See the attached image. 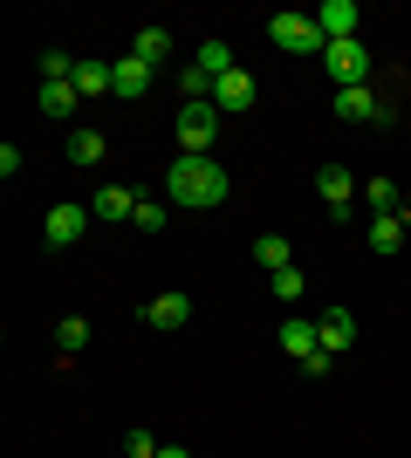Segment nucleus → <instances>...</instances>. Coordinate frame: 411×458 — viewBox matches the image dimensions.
<instances>
[{"mask_svg":"<svg viewBox=\"0 0 411 458\" xmlns=\"http://www.w3.org/2000/svg\"><path fill=\"white\" fill-rule=\"evenodd\" d=\"M227 191H234V172H227L219 157H185V151H178L172 172H165V199H172V206H185V212L227 206Z\"/></svg>","mask_w":411,"mask_h":458,"instance_id":"nucleus-1","label":"nucleus"},{"mask_svg":"<svg viewBox=\"0 0 411 458\" xmlns=\"http://www.w3.org/2000/svg\"><path fill=\"white\" fill-rule=\"evenodd\" d=\"M219 123H227V116H219L213 103H178V151L185 157H213Z\"/></svg>","mask_w":411,"mask_h":458,"instance_id":"nucleus-2","label":"nucleus"},{"mask_svg":"<svg viewBox=\"0 0 411 458\" xmlns=\"http://www.w3.org/2000/svg\"><path fill=\"white\" fill-rule=\"evenodd\" d=\"M268 41L281 48V55H322V48H330V35L315 28V14H295V7L268 21Z\"/></svg>","mask_w":411,"mask_h":458,"instance_id":"nucleus-3","label":"nucleus"},{"mask_svg":"<svg viewBox=\"0 0 411 458\" xmlns=\"http://www.w3.org/2000/svg\"><path fill=\"white\" fill-rule=\"evenodd\" d=\"M322 69L336 76V89H356V82H371V48H364V41H330V48H322Z\"/></svg>","mask_w":411,"mask_h":458,"instance_id":"nucleus-4","label":"nucleus"},{"mask_svg":"<svg viewBox=\"0 0 411 458\" xmlns=\"http://www.w3.org/2000/svg\"><path fill=\"white\" fill-rule=\"evenodd\" d=\"M82 233H90V206H48V219H41V247H76Z\"/></svg>","mask_w":411,"mask_h":458,"instance_id":"nucleus-5","label":"nucleus"},{"mask_svg":"<svg viewBox=\"0 0 411 458\" xmlns=\"http://www.w3.org/2000/svg\"><path fill=\"white\" fill-rule=\"evenodd\" d=\"M336 116L343 123H391V103H377L371 82H356V89H336Z\"/></svg>","mask_w":411,"mask_h":458,"instance_id":"nucleus-6","label":"nucleus"},{"mask_svg":"<svg viewBox=\"0 0 411 458\" xmlns=\"http://www.w3.org/2000/svg\"><path fill=\"white\" fill-rule=\"evenodd\" d=\"M315 191H322V206H330L336 219H350L356 191H364V178H350L343 165H322V172H315Z\"/></svg>","mask_w":411,"mask_h":458,"instance_id":"nucleus-7","label":"nucleus"},{"mask_svg":"<svg viewBox=\"0 0 411 458\" xmlns=\"http://www.w3.org/2000/svg\"><path fill=\"white\" fill-rule=\"evenodd\" d=\"M137 206H144V199H137L131 185H97V191H90V219H110V226L137 219Z\"/></svg>","mask_w":411,"mask_h":458,"instance_id":"nucleus-8","label":"nucleus"},{"mask_svg":"<svg viewBox=\"0 0 411 458\" xmlns=\"http://www.w3.org/2000/svg\"><path fill=\"white\" fill-rule=\"evenodd\" d=\"M254 76H247V69H234V76H219L213 82V110L219 116H247V110H254Z\"/></svg>","mask_w":411,"mask_h":458,"instance_id":"nucleus-9","label":"nucleus"},{"mask_svg":"<svg viewBox=\"0 0 411 458\" xmlns=\"http://www.w3.org/2000/svg\"><path fill=\"white\" fill-rule=\"evenodd\" d=\"M158 82V69L151 62H137V55H124V62H110V96H124V103H137V96Z\"/></svg>","mask_w":411,"mask_h":458,"instance_id":"nucleus-10","label":"nucleus"},{"mask_svg":"<svg viewBox=\"0 0 411 458\" xmlns=\"http://www.w3.org/2000/svg\"><path fill=\"white\" fill-rule=\"evenodd\" d=\"M315 335H322L330 356H343V349L356 343V315H350V308H322V315H315Z\"/></svg>","mask_w":411,"mask_h":458,"instance_id":"nucleus-11","label":"nucleus"},{"mask_svg":"<svg viewBox=\"0 0 411 458\" xmlns=\"http://www.w3.org/2000/svg\"><path fill=\"white\" fill-rule=\"evenodd\" d=\"M356 0H322V7H315V28H322V35L330 41H356Z\"/></svg>","mask_w":411,"mask_h":458,"instance_id":"nucleus-12","label":"nucleus"},{"mask_svg":"<svg viewBox=\"0 0 411 458\" xmlns=\"http://www.w3.org/2000/svg\"><path fill=\"white\" fill-rule=\"evenodd\" d=\"M144 322L151 328H185L193 322V294H151V301H144Z\"/></svg>","mask_w":411,"mask_h":458,"instance_id":"nucleus-13","label":"nucleus"},{"mask_svg":"<svg viewBox=\"0 0 411 458\" xmlns=\"http://www.w3.org/2000/svg\"><path fill=\"white\" fill-rule=\"evenodd\" d=\"M281 349H288L295 363H302V356H315V349H322V335H315V315H288V322H281Z\"/></svg>","mask_w":411,"mask_h":458,"instance_id":"nucleus-14","label":"nucleus"},{"mask_svg":"<svg viewBox=\"0 0 411 458\" xmlns=\"http://www.w3.org/2000/svg\"><path fill=\"white\" fill-rule=\"evenodd\" d=\"M268 294H274V301H281V308L295 315V308L309 301V274H302V267H281V274H268Z\"/></svg>","mask_w":411,"mask_h":458,"instance_id":"nucleus-15","label":"nucleus"},{"mask_svg":"<svg viewBox=\"0 0 411 458\" xmlns=\"http://www.w3.org/2000/svg\"><path fill=\"white\" fill-rule=\"evenodd\" d=\"M131 55H137V62H151V69H165V62H172V35H165V28H137Z\"/></svg>","mask_w":411,"mask_h":458,"instance_id":"nucleus-16","label":"nucleus"},{"mask_svg":"<svg viewBox=\"0 0 411 458\" xmlns=\"http://www.w3.org/2000/svg\"><path fill=\"white\" fill-rule=\"evenodd\" d=\"M35 103H41V116H76L82 89H76V82H41V96H35Z\"/></svg>","mask_w":411,"mask_h":458,"instance_id":"nucleus-17","label":"nucleus"},{"mask_svg":"<svg viewBox=\"0 0 411 458\" xmlns=\"http://www.w3.org/2000/svg\"><path fill=\"white\" fill-rule=\"evenodd\" d=\"M193 62H199V69H206L213 82H219V76H234V69H240V62H234V48H227L219 35H213V41H199V55H193Z\"/></svg>","mask_w":411,"mask_h":458,"instance_id":"nucleus-18","label":"nucleus"},{"mask_svg":"<svg viewBox=\"0 0 411 458\" xmlns=\"http://www.w3.org/2000/svg\"><path fill=\"white\" fill-rule=\"evenodd\" d=\"M103 151H110V144H103V131H69V165H82V172H90V165H103Z\"/></svg>","mask_w":411,"mask_h":458,"instance_id":"nucleus-19","label":"nucleus"},{"mask_svg":"<svg viewBox=\"0 0 411 458\" xmlns=\"http://www.w3.org/2000/svg\"><path fill=\"white\" fill-rule=\"evenodd\" d=\"M364 206H371L377 219H391L398 212V178H364Z\"/></svg>","mask_w":411,"mask_h":458,"instance_id":"nucleus-20","label":"nucleus"},{"mask_svg":"<svg viewBox=\"0 0 411 458\" xmlns=\"http://www.w3.org/2000/svg\"><path fill=\"white\" fill-rule=\"evenodd\" d=\"M398 247H405V219H398V212H391V219H371V253H384V260H391Z\"/></svg>","mask_w":411,"mask_h":458,"instance_id":"nucleus-21","label":"nucleus"},{"mask_svg":"<svg viewBox=\"0 0 411 458\" xmlns=\"http://www.w3.org/2000/svg\"><path fill=\"white\" fill-rule=\"evenodd\" d=\"M254 260H261V267H268V274L295 267V260H288V240H281V233H261V240H254Z\"/></svg>","mask_w":411,"mask_h":458,"instance_id":"nucleus-22","label":"nucleus"},{"mask_svg":"<svg viewBox=\"0 0 411 458\" xmlns=\"http://www.w3.org/2000/svg\"><path fill=\"white\" fill-rule=\"evenodd\" d=\"M82 343H90V322H82V315H62V322H56V349H62V363H69Z\"/></svg>","mask_w":411,"mask_h":458,"instance_id":"nucleus-23","label":"nucleus"},{"mask_svg":"<svg viewBox=\"0 0 411 458\" xmlns=\"http://www.w3.org/2000/svg\"><path fill=\"white\" fill-rule=\"evenodd\" d=\"M178 96H185V103H213V76H206V69H178Z\"/></svg>","mask_w":411,"mask_h":458,"instance_id":"nucleus-24","label":"nucleus"},{"mask_svg":"<svg viewBox=\"0 0 411 458\" xmlns=\"http://www.w3.org/2000/svg\"><path fill=\"white\" fill-rule=\"evenodd\" d=\"M76 89L82 96H110V62H76Z\"/></svg>","mask_w":411,"mask_h":458,"instance_id":"nucleus-25","label":"nucleus"},{"mask_svg":"<svg viewBox=\"0 0 411 458\" xmlns=\"http://www.w3.org/2000/svg\"><path fill=\"white\" fill-rule=\"evenodd\" d=\"M41 82H76V62L62 48H41Z\"/></svg>","mask_w":411,"mask_h":458,"instance_id":"nucleus-26","label":"nucleus"},{"mask_svg":"<svg viewBox=\"0 0 411 458\" xmlns=\"http://www.w3.org/2000/svg\"><path fill=\"white\" fill-rule=\"evenodd\" d=\"M158 452H165V445H158L144 424H137V431H124V458H158Z\"/></svg>","mask_w":411,"mask_h":458,"instance_id":"nucleus-27","label":"nucleus"},{"mask_svg":"<svg viewBox=\"0 0 411 458\" xmlns=\"http://www.w3.org/2000/svg\"><path fill=\"white\" fill-rule=\"evenodd\" d=\"M295 369H302V377H309V383H322V377H330V369H336V356H330V349H315V356H302V363H295Z\"/></svg>","mask_w":411,"mask_h":458,"instance_id":"nucleus-28","label":"nucleus"},{"mask_svg":"<svg viewBox=\"0 0 411 458\" xmlns=\"http://www.w3.org/2000/svg\"><path fill=\"white\" fill-rule=\"evenodd\" d=\"M137 233H165V206H158V199H144V206H137V219H131Z\"/></svg>","mask_w":411,"mask_h":458,"instance_id":"nucleus-29","label":"nucleus"},{"mask_svg":"<svg viewBox=\"0 0 411 458\" xmlns=\"http://www.w3.org/2000/svg\"><path fill=\"white\" fill-rule=\"evenodd\" d=\"M158 458H193V452H185V445H165V452H158Z\"/></svg>","mask_w":411,"mask_h":458,"instance_id":"nucleus-30","label":"nucleus"},{"mask_svg":"<svg viewBox=\"0 0 411 458\" xmlns=\"http://www.w3.org/2000/svg\"><path fill=\"white\" fill-rule=\"evenodd\" d=\"M398 219H405V233H411V206H398Z\"/></svg>","mask_w":411,"mask_h":458,"instance_id":"nucleus-31","label":"nucleus"}]
</instances>
